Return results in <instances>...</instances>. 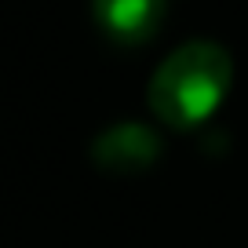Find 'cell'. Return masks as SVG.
I'll list each match as a JSON object with an SVG mask.
<instances>
[{"label":"cell","mask_w":248,"mask_h":248,"mask_svg":"<svg viewBox=\"0 0 248 248\" xmlns=\"http://www.w3.org/2000/svg\"><path fill=\"white\" fill-rule=\"evenodd\" d=\"M168 0H92L99 30L117 44H142L164 22Z\"/></svg>","instance_id":"cell-3"},{"label":"cell","mask_w":248,"mask_h":248,"mask_svg":"<svg viewBox=\"0 0 248 248\" xmlns=\"http://www.w3.org/2000/svg\"><path fill=\"white\" fill-rule=\"evenodd\" d=\"M161 157V135L146 124H113L92 142V161L109 175H142Z\"/></svg>","instance_id":"cell-2"},{"label":"cell","mask_w":248,"mask_h":248,"mask_svg":"<svg viewBox=\"0 0 248 248\" xmlns=\"http://www.w3.org/2000/svg\"><path fill=\"white\" fill-rule=\"evenodd\" d=\"M233 84V59L216 40H186L157 66L146 102L168 128H197Z\"/></svg>","instance_id":"cell-1"}]
</instances>
